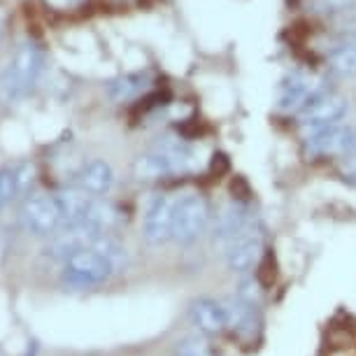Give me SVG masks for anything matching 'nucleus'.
<instances>
[{"label": "nucleus", "instance_id": "7ed1b4c3", "mask_svg": "<svg viewBox=\"0 0 356 356\" xmlns=\"http://www.w3.org/2000/svg\"><path fill=\"white\" fill-rule=\"evenodd\" d=\"M210 221V205L200 193H184L177 198L175 205V224H172V240L182 245H191L203 235Z\"/></svg>", "mask_w": 356, "mask_h": 356}, {"label": "nucleus", "instance_id": "39448f33", "mask_svg": "<svg viewBox=\"0 0 356 356\" xmlns=\"http://www.w3.org/2000/svg\"><path fill=\"white\" fill-rule=\"evenodd\" d=\"M226 247V266L231 273L247 275L259 264L261 252H264V233L257 226V221H250L235 238H231Z\"/></svg>", "mask_w": 356, "mask_h": 356}, {"label": "nucleus", "instance_id": "f8f14e48", "mask_svg": "<svg viewBox=\"0 0 356 356\" xmlns=\"http://www.w3.org/2000/svg\"><path fill=\"white\" fill-rule=\"evenodd\" d=\"M224 312H226V324L231 331H235L243 338H252L259 328V307L250 305L247 300H243L240 296H231L224 303Z\"/></svg>", "mask_w": 356, "mask_h": 356}, {"label": "nucleus", "instance_id": "aec40b11", "mask_svg": "<svg viewBox=\"0 0 356 356\" xmlns=\"http://www.w3.org/2000/svg\"><path fill=\"white\" fill-rule=\"evenodd\" d=\"M314 8L324 15L347 17L356 10V0H314Z\"/></svg>", "mask_w": 356, "mask_h": 356}, {"label": "nucleus", "instance_id": "9d476101", "mask_svg": "<svg viewBox=\"0 0 356 356\" xmlns=\"http://www.w3.org/2000/svg\"><path fill=\"white\" fill-rule=\"evenodd\" d=\"M75 186L91 196H107L114 186V170L103 159H93L75 172Z\"/></svg>", "mask_w": 356, "mask_h": 356}, {"label": "nucleus", "instance_id": "f03ea898", "mask_svg": "<svg viewBox=\"0 0 356 356\" xmlns=\"http://www.w3.org/2000/svg\"><path fill=\"white\" fill-rule=\"evenodd\" d=\"M117 273V266L98 252L96 247H84L65 259L63 277L72 286H96L110 280V275Z\"/></svg>", "mask_w": 356, "mask_h": 356}, {"label": "nucleus", "instance_id": "423d86ee", "mask_svg": "<svg viewBox=\"0 0 356 356\" xmlns=\"http://www.w3.org/2000/svg\"><path fill=\"white\" fill-rule=\"evenodd\" d=\"M326 93L324 79L310 72H291L284 82L280 84L277 91V107L282 112H300L307 107L314 98Z\"/></svg>", "mask_w": 356, "mask_h": 356}, {"label": "nucleus", "instance_id": "412c9836", "mask_svg": "<svg viewBox=\"0 0 356 356\" xmlns=\"http://www.w3.org/2000/svg\"><path fill=\"white\" fill-rule=\"evenodd\" d=\"M175 356H219V354L214 352V349L207 345V342L198 340V338H189V340L179 342Z\"/></svg>", "mask_w": 356, "mask_h": 356}, {"label": "nucleus", "instance_id": "4468645a", "mask_svg": "<svg viewBox=\"0 0 356 356\" xmlns=\"http://www.w3.org/2000/svg\"><path fill=\"white\" fill-rule=\"evenodd\" d=\"M250 221H252L250 210H247L243 203H238V200H231L217 217V224H214V240L226 245L228 240L235 238Z\"/></svg>", "mask_w": 356, "mask_h": 356}, {"label": "nucleus", "instance_id": "6e6552de", "mask_svg": "<svg viewBox=\"0 0 356 356\" xmlns=\"http://www.w3.org/2000/svg\"><path fill=\"white\" fill-rule=\"evenodd\" d=\"M349 110V103L345 96L340 93H321L319 98H314L310 105L303 107L298 112L300 117V126H303L305 136L317 129H324V126H331V124H338L342 117L347 114Z\"/></svg>", "mask_w": 356, "mask_h": 356}, {"label": "nucleus", "instance_id": "6ab92c4d", "mask_svg": "<svg viewBox=\"0 0 356 356\" xmlns=\"http://www.w3.org/2000/svg\"><path fill=\"white\" fill-rule=\"evenodd\" d=\"M235 296H240V298L247 300L250 305H257L259 307L261 300H264V289H261V282L254 277L252 273H247V275H243V280H240Z\"/></svg>", "mask_w": 356, "mask_h": 356}, {"label": "nucleus", "instance_id": "4be33fe9", "mask_svg": "<svg viewBox=\"0 0 356 356\" xmlns=\"http://www.w3.org/2000/svg\"><path fill=\"white\" fill-rule=\"evenodd\" d=\"M3 38H5V24H3V17H0V44H3Z\"/></svg>", "mask_w": 356, "mask_h": 356}, {"label": "nucleus", "instance_id": "2eb2a0df", "mask_svg": "<svg viewBox=\"0 0 356 356\" xmlns=\"http://www.w3.org/2000/svg\"><path fill=\"white\" fill-rule=\"evenodd\" d=\"M172 161L165 156L161 149H154L149 154H145V156L136 159V163H133V175H136L138 179H143V182H154V179H163L168 175H175Z\"/></svg>", "mask_w": 356, "mask_h": 356}, {"label": "nucleus", "instance_id": "ddd939ff", "mask_svg": "<svg viewBox=\"0 0 356 356\" xmlns=\"http://www.w3.org/2000/svg\"><path fill=\"white\" fill-rule=\"evenodd\" d=\"M56 198L63 212V226H70V224H86V219H89V214H91V207L96 203L98 196H91V193H86L75 186V189L56 193Z\"/></svg>", "mask_w": 356, "mask_h": 356}, {"label": "nucleus", "instance_id": "20e7f679", "mask_svg": "<svg viewBox=\"0 0 356 356\" xmlns=\"http://www.w3.org/2000/svg\"><path fill=\"white\" fill-rule=\"evenodd\" d=\"M22 221L26 231L40 238H51L58 228H63V212L56 196L35 193L29 196L22 205Z\"/></svg>", "mask_w": 356, "mask_h": 356}, {"label": "nucleus", "instance_id": "a211bd4d", "mask_svg": "<svg viewBox=\"0 0 356 356\" xmlns=\"http://www.w3.org/2000/svg\"><path fill=\"white\" fill-rule=\"evenodd\" d=\"M26 182H29V175H24L22 168H5V170H0V207L8 205L24 189Z\"/></svg>", "mask_w": 356, "mask_h": 356}, {"label": "nucleus", "instance_id": "f257e3e1", "mask_svg": "<svg viewBox=\"0 0 356 356\" xmlns=\"http://www.w3.org/2000/svg\"><path fill=\"white\" fill-rule=\"evenodd\" d=\"M40 70H42V49L26 40L17 47L15 56L10 58L8 68L3 75V89L10 98H22L26 96L33 84L38 82Z\"/></svg>", "mask_w": 356, "mask_h": 356}, {"label": "nucleus", "instance_id": "f3484780", "mask_svg": "<svg viewBox=\"0 0 356 356\" xmlns=\"http://www.w3.org/2000/svg\"><path fill=\"white\" fill-rule=\"evenodd\" d=\"M147 86V77L140 75V72H133V75H124V77H117L112 79L110 86H107V93H110L112 100L117 103H124V100H131L140 96Z\"/></svg>", "mask_w": 356, "mask_h": 356}, {"label": "nucleus", "instance_id": "0eeeda50", "mask_svg": "<svg viewBox=\"0 0 356 356\" xmlns=\"http://www.w3.org/2000/svg\"><path fill=\"white\" fill-rule=\"evenodd\" d=\"M307 149L317 156H342L356 152V129L349 124H331L305 136Z\"/></svg>", "mask_w": 356, "mask_h": 356}, {"label": "nucleus", "instance_id": "9b49d317", "mask_svg": "<svg viewBox=\"0 0 356 356\" xmlns=\"http://www.w3.org/2000/svg\"><path fill=\"white\" fill-rule=\"evenodd\" d=\"M189 319L191 324L198 328L203 335H219L224 333L228 324H226V312H224V305L217 303L212 298H198L193 300L191 307H189Z\"/></svg>", "mask_w": 356, "mask_h": 356}, {"label": "nucleus", "instance_id": "dca6fc26", "mask_svg": "<svg viewBox=\"0 0 356 356\" xmlns=\"http://www.w3.org/2000/svg\"><path fill=\"white\" fill-rule=\"evenodd\" d=\"M326 63L333 75L354 79L356 77V42H342V40H338V44L331 47V51H328Z\"/></svg>", "mask_w": 356, "mask_h": 356}, {"label": "nucleus", "instance_id": "1a4fd4ad", "mask_svg": "<svg viewBox=\"0 0 356 356\" xmlns=\"http://www.w3.org/2000/svg\"><path fill=\"white\" fill-rule=\"evenodd\" d=\"M175 205H177V198L172 196H156L152 200L143 224L145 240L149 245H163L168 240H172Z\"/></svg>", "mask_w": 356, "mask_h": 356}]
</instances>
